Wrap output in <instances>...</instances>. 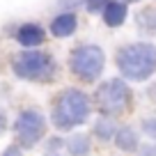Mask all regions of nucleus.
I'll use <instances>...</instances> for the list:
<instances>
[{
    "instance_id": "f257e3e1",
    "label": "nucleus",
    "mask_w": 156,
    "mask_h": 156,
    "mask_svg": "<svg viewBox=\"0 0 156 156\" xmlns=\"http://www.w3.org/2000/svg\"><path fill=\"white\" fill-rule=\"evenodd\" d=\"M115 62L126 80H147L151 73H156V46L147 41L122 46L115 55Z\"/></svg>"
},
{
    "instance_id": "423d86ee",
    "label": "nucleus",
    "mask_w": 156,
    "mask_h": 156,
    "mask_svg": "<svg viewBox=\"0 0 156 156\" xmlns=\"http://www.w3.org/2000/svg\"><path fill=\"white\" fill-rule=\"evenodd\" d=\"M14 131H16V138H19L21 147H34L46 133V119L39 110H23L14 122Z\"/></svg>"
},
{
    "instance_id": "9b49d317",
    "label": "nucleus",
    "mask_w": 156,
    "mask_h": 156,
    "mask_svg": "<svg viewBox=\"0 0 156 156\" xmlns=\"http://www.w3.org/2000/svg\"><path fill=\"white\" fill-rule=\"evenodd\" d=\"M115 145H117V149H122V151H126V154H131V151H136L138 147V136H136V131H133L131 126H124V129H119V131L115 133Z\"/></svg>"
},
{
    "instance_id": "ddd939ff",
    "label": "nucleus",
    "mask_w": 156,
    "mask_h": 156,
    "mask_svg": "<svg viewBox=\"0 0 156 156\" xmlns=\"http://www.w3.org/2000/svg\"><path fill=\"white\" fill-rule=\"evenodd\" d=\"M115 133H117V129H115V122H112L110 117L103 115L101 119H97V124H94V136H97L99 140L108 142V140L115 138Z\"/></svg>"
},
{
    "instance_id": "f8f14e48",
    "label": "nucleus",
    "mask_w": 156,
    "mask_h": 156,
    "mask_svg": "<svg viewBox=\"0 0 156 156\" xmlns=\"http://www.w3.org/2000/svg\"><path fill=\"white\" fill-rule=\"evenodd\" d=\"M67 151L69 156H87L90 154V138L83 133H76L67 140Z\"/></svg>"
},
{
    "instance_id": "6e6552de",
    "label": "nucleus",
    "mask_w": 156,
    "mask_h": 156,
    "mask_svg": "<svg viewBox=\"0 0 156 156\" xmlns=\"http://www.w3.org/2000/svg\"><path fill=\"white\" fill-rule=\"evenodd\" d=\"M76 28H78V16L73 14L71 9L58 14L51 21V32H53V37H60V39L71 37V34L76 32Z\"/></svg>"
},
{
    "instance_id": "2eb2a0df",
    "label": "nucleus",
    "mask_w": 156,
    "mask_h": 156,
    "mask_svg": "<svg viewBox=\"0 0 156 156\" xmlns=\"http://www.w3.org/2000/svg\"><path fill=\"white\" fill-rule=\"evenodd\" d=\"M142 131H145V136H149V138H154V140H156V117L142 119Z\"/></svg>"
},
{
    "instance_id": "a211bd4d",
    "label": "nucleus",
    "mask_w": 156,
    "mask_h": 156,
    "mask_svg": "<svg viewBox=\"0 0 156 156\" xmlns=\"http://www.w3.org/2000/svg\"><path fill=\"white\" fill-rule=\"evenodd\" d=\"M5 129H7V115H5V110L0 108V133L5 131Z\"/></svg>"
},
{
    "instance_id": "4468645a",
    "label": "nucleus",
    "mask_w": 156,
    "mask_h": 156,
    "mask_svg": "<svg viewBox=\"0 0 156 156\" xmlns=\"http://www.w3.org/2000/svg\"><path fill=\"white\" fill-rule=\"evenodd\" d=\"M108 2H110V0H85V9H87L90 14H103Z\"/></svg>"
},
{
    "instance_id": "f03ea898",
    "label": "nucleus",
    "mask_w": 156,
    "mask_h": 156,
    "mask_svg": "<svg viewBox=\"0 0 156 156\" xmlns=\"http://www.w3.org/2000/svg\"><path fill=\"white\" fill-rule=\"evenodd\" d=\"M90 110H92V106H90L87 94L83 90L69 87L58 97L51 119H53V124L60 131H71L73 126H80V124L87 122Z\"/></svg>"
},
{
    "instance_id": "f3484780",
    "label": "nucleus",
    "mask_w": 156,
    "mask_h": 156,
    "mask_svg": "<svg viewBox=\"0 0 156 156\" xmlns=\"http://www.w3.org/2000/svg\"><path fill=\"white\" fill-rule=\"evenodd\" d=\"M138 156H156V147H151V145L140 147V154H138Z\"/></svg>"
},
{
    "instance_id": "7ed1b4c3",
    "label": "nucleus",
    "mask_w": 156,
    "mask_h": 156,
    "mask_svg": "<svg viewBox=\"0 0 156 156\" xmlns=\"http://www.w3.org/2000/svg\"><path fill=\"white\" fill-rule=\"evenodd\" d=\"M12 69H14V73L19 78L34 80V83H48V80L55 78V71H58L55 60L48 53L34 51V48L21 51L14 58V62H12Z\"/></svg>"
},
{
    "instance_id": "6ab92c4d",
    "label": "nucleus",
    "mask_w": 156,
    "mask_h": 156,
    "mask_svg": "<svg viewBox=\"0 0 156 156\" xmlns=\"http://www.w3.org/2000/svg\"><path fill=\"white\" fill-rule=\"evenodd\" d=\"M147 97L151 99V103H156V83L149 85V90H147Z\"/></svg>"
},
{
    "instance_id": "aec40b11",
    "label": "nucleus",
    "mask_w": 156,
    "mask_h": 156,
    "mask_svg": "<svg viewBox=\"0 0 156 156\" xmlns=\"http://www.w3.org/2000/svg\"><path fill=\"white\" fill-rule=\"evenodd\" d=\"M122 2H126V5H129V2H138V0H122Z\"/></svg>"
},
{
    "instance_id": "20e7f679",
    "label": "nucleus",
    "mask_w": 156,
    "mask_h": 156,
    "mask_svg": "<svg viewBox=\"0 0 156 156\" xmlns=\"http://www.w3.org/2000/svg\"><path fill=\"white\" fill-rule=\"evenodd\" d=\"M69 67L76 78H80L83 83H94L103 73L106 67V53L94 44H85L73 48L71 58H69Z\"/></svg>"
},
{
    "instance_id": "dca6fc26",
    "label": "nucleus",
    "mask_w": 156,
    "mask_h": 156,
    "mask_svg": "<svg viewBox=\"0 0 156 156\" xmlns=\"http://www.w3.org/2000/svg\"><path fill=\"white\" fill-rule=\"evenodd\" d=\"M2 156H23V151H21V147H16V145H9L5 151H2Z\"/></svg>"
},
{
    "instance_id": "0eeeda50",
    "label": "nucleus",
    "mask_w": 156,
    "mask_h": 156,
    "mask_svg": "<svg viewBox=\"0 0 156 156\" xmlns=\"http://www.w3.org/2000/svg\"><path fill=\"white\" fill-rule=\"evenodd\" d=\"M46 32L41 25L37 23H23L19 30H16V41H19L23 48H37V46L44 44Z\"/></svg>"
},
{
    "instance_id": "9d476101",
    "label": "nucleus",
    "mask_w": 156,
    "mask_h": 156,
    "mask_svg": "<svg viewBox=\"0 0 156 156\" xmlns=\"http://www.w3.org/2000/svg\"><path fill=\"white\" fill-rule=\"evenodd\" d=\"M138 30L142 34H149V37H156V7H145V9L138 12L136 16Z\"/></svg>"
},
{
    "instance_id": "39448f33",
    "label": "nucleus",
    "mask_w": 156,
    "mask_h": 156,
    "mask_svg": "<svg viewBox=\"0 0 156 156\" xmlns=\"http://www.w3.org/2000/svg\"><path fill=\"white\" fill-rule=\"evenodd\" d=\"M94 101H97L101 115H106V117L122 115L129 108V103H131V87L122 78H110V80H106L103 85L97 87Z\"/></svg>"
},
{
    "instance_id": "1a4fd4ad",
    "label": "nucleus",
    "mask_w": 156,
    "mask_h": 156,
    "mask_svg": "<svg viewBox=\"0 0 156 156\" xmlns=\"http://www.w3.org/2000/svg\"><path fill=\"white\" fill-rule=\"evenodd\" d=\"M126 21V2H108V7L103 9V23L108 28H119Z\"/></svg>"
}]
</instances>
